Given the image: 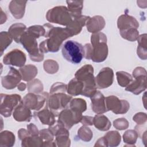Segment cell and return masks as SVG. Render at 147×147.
I'll return each instance as SVG.
<instances>
[{"label": "cell", "instance_id": "obj_21", "mask_svg": "<svg viewBox=\"0 0 147 147\" xmlns=\"http://www.w3.org/2000/svg\"><path fill=\"white\" fill-rule=\"evenodd\" d=\"M84 88V83L83 82L76 79H73L70 81L68 84L67 92L72 95H78L82 94Z\"/></svg>", "mask_w": 147, "mask_h": 147}, {"label": "cell", "instance_id": "obj_8", "mask_svg": "<svg viewBox=\"0 0 147 147\" xmlns=\"http://www.w3.org/2000/svg\"><path fill=\"white\" fill-rule=\"evenodd\" d=\"M82 113L75 111L71 109L63 110L59 114L58 122L67 129H69L72 125L80 122L82 119Z\"/></svg>", "mask_w": 147, "mask_h": 147}, {"label": "cell", "instance_id": "obj_27", "mask_svg": "<svg viewBox=\"0 0 147 147\" xmlns=\"http://www.w3.org/2000/svg\"><path fill=\"white\" fill-rule=\"evenodd\" d=\"M116 75L118 84L122 87L127 86L133 80L131 76L125 72H117Z\"/></svg>", "mask_w": 147, "mask_h": 147}, {"label": "cell", "instance_id": "obj_14", "mask_svg": "<svg viewBox=\"0 0 147 147\" xmlns=\"http://www.w3.org/2000/svg\"><path fill=\"white\" fill-rule=\"evenodd\" d=\"M135 79L127 86L126 90L134 94H139L146 89V74H142L134 76Z\"/></svg>", "mask_w": 147, "mask_h": 147}, {"label": "cell", "instance_id": "obj_3", "mask_svg": "<svg viewBox=\"0 0 147 147\" xmlns=\"http://www.w3.org/2000/svg\"><path fill=\"white\" fill-rule=\"evenodd\" d=\"M61 51L64 58L74 64L80 63L84 56V47L80 43L73 40L66 41Z\"/></svg>", "mask_w": 147, "mask_h": 147}, {"label": "cell", "instance_id": "obj_1", "mask_svg": "<svg viewBox=\"0 0 147 147\" xmlns=\"http://www.w3.org/2000/svg\"><path fill=\"white\" fill-rule=\"evenodd\" d=\"M106 36L101 32L91 36V45L87 44L84 47L86 59H91L94 62L103 61L107 57L108 48L106 44Z\"/></svg>", "mask_w": 147, "mask_h": 147}, {"label": "cell", "instance_id": "obj_19", "mask_svg": "<svg viewBox=\"0 0 147 147\" xmlns=\"http://www.w3.org/2000/svg\"><path fill=\"white\" fill-rule=\"evenodd\" d=\"M87 29L91 33H98L105 26V20L102 17L95 16L90 18L87 22Z\"/></svg>", "mask_w": 147, "mask_h": 147}, {"label": "cell", "instance_id": "obj_10", "mask_svg": "<svg viewBox=\"0 0 147 147\" xmlns=\"http://www.w3.org/2000/svg\"><path fill=\"white\" fill-rule=\"evenodd\" d=\"M26 61L25 53L19 49H14L7 53L3 58V62L6 65L22 67Z\"/></svg>", "mask_w": 147, "mask_h": 147}, {"label": "cell", "instance_id": "obj_31", "mask_svg": "<svg viewBox=\"0 0 147 147\" xmlns=\"http://www.w3.org/2000/svg\"><path fill=\"white\" fill-rule=\"evenodd\" d=\"M1 52L3 51L4 49H5L7 46L12 41V37L10 36L9 33H8L6 32H2L1 33Z\"/></svg>", "mask_w": 147, "mask_h": 147}, {"label": "cell", "instance_id": "obj_32", "mask_svg": "<svg viewBox=\"0 0 147 147\" xmlns=\"http://www.w3.org/2000/svg\"><path fill=\"white\" fill-rule=\"evenodd\" d=\"M27 30L32 33L33 35H34L37 38L41 36L44 35L45 33L44 28L42 26L39 25L30 26L28 29Z\"/></svg>", "mask_w": 147, "mask_h": 147}, {"label": "cell", "instance_id": "obj_5", "mask_svg": "<svg viewBox=\"0 0 147 147\" xmlns=\"http://www.w3.org/2000/svg\"><path fill=\"white\" fill-rule=\"evenodd\" d=\"M37 37L28 30L21 36L20 41L24 48L29 53L32 60L34 61H42L44 56L42 53H39L37 48V42L36 40Z\"/></svg>", "mask_w": 147, "mask_h": 147}, {"label": "cell", "instance_id": "obj_30", "mask_svg": "<svg viewBox=\"0 0 147 147\" xmlns=\"http://www.w3.org/2000/svg\"><path fill=\"white\" fill-rule=\"evenodd\" d=\"M122 37L129 41H134L138 37V31L137 29L132 28L128 30L120 32Z\"/></svg>", "mask_w": 147, "mask_h": 147}, {"label": "cell", "instance_id": "obj_7", "mask_svg": "<svg viewBox=\"0 0 147 147\" xmlns=\"http://www.w3.org/2000/svg\"><path fill=\"white\" fill-rule=\"evenodd\" d=\"M1 114L5 117H10L13 108L21 100V96L17 94H1Z\"/></svg>", "mask_w": 147, "mask_h": 147}, {"label": "cell", "instance_id": "obj_34", "mask_svg": "<svg viewBox=\"0 0 147 147\" xmlns=\"http://www.w3.org/2000/svg\"><path fill=\"white\" fill-rule=\"evenodd\" d=\"M44 68L45 71H47V72H49L50 71V68H52V74L56 72L58 70V65L57 63L55 61H52V65H50V62H49V60L45 61L44 63Z\"/></svg>", "mask_w": 147, "mask_h": 147}, {"label": "cell", "instance_id": "obj_36", "mask_svg": "<svg viewBox=\"0 0 147 147\" xmlns=\"http://www.w3.org/2000/svg\"><path fill=\"white\" fill-rule=\"evenodd\" d=\"M87 119H86L85 117H83L82 119L80 122L83 123V125H93V118L90 117H87Z\"/></svg>", "mask_w": 147, "mask_h": 147}, {"label": "cell", "instance_id": "obj_15", "mask_svg": "<svg viewBox=\"0 0 147 147\" xmlns=\"http://www.w3.org/2000/svg\"><path fill=\"white\" fill-rule=\"evenodd\" d=\"M45 100L44 96L30 93L24 98L22 103L29 109L38 110L43 106Z\"/></svg>", "mask_w": 147, "mask_h": 147}, {"label": "cell", "instance_id": "obj_18", "mask_svg": "<svg viewBox=\"0 0 147 147\" xmlns=\"http://www.w3.org/2000/svg\"><path fill=\"white\" fill-rule=\"evenodd\" d=\"M13 117L17 121H29L31 118V113L29 108L22 102L14 110Z\"/></svg>", "mask_w": 147, "mask_h": 147}, {"label": "cell", "instance_id": "obj_20", "mask_svg": "<svg viewBox=\"0 0 147 147\" xmlns=\"http://www.w3.org/2000/svg\"><path fill=\"white\" fill-rule=\"evenodd\" d=\"M26 1H11L9 5V9L12 15L16 18L20 19L24 16Z\"/></svg>", "mask_w": 147, "mask_h": 147}, {"label": "cell", "instance_id": "obj_25", "mask_svg": "<svg viewBox=\"0 0 147 147\" xmlns=\"http://www.w3.org/2000/svg\"><path fill=\"white\" fill-rule=\"evenodd\" d=\"M38 117H39L40 121L44 125H53L55 122L54 114L47 108L42 110L38 113Z\"/></svg>", "mask_w": 147, "mask_h": 147}, {"label": "cell", "instance_id": "obj_35", "mask_svg": "<svg viewBox=\"0 0 147 147\" xmlns=\"http://www.w3.org/2000/svg\"><path fill=\"white\" fill-rule=\"evenodd\" d=\"M126 121V120L125 118H119V119H117L116 121H115L114 122V126L117 129H119V130L126 129L128 127V125H122V123H123V122H125Z\"/></svg>", "mask_w": 147, "mask_h": 147}, {"label": "cell", "instance_id": "obj_26", "mask_svg": "<svg viewBox=\"0 0 147 147\" xmlns=\"http://www.w3.org/2000/svg\"><path fill=\"white\" fill-rule=\"evenodd\" d=\"M67 3L68 6V9L75 18L81 16V11L83 7V1H67Z\"/></svg>", "mask_w": 147, "mask_h": 147}, {"label": "cell", "instance_id": "obj_13", "mask_svg": "<svg viewBox=\"0 0 147 147\" xmlns=\"http://www.w3.org/2000/svg\"><path fill=\"white\" fill-rule=\"evenodd\" d=\"M22 79V76L16 69L10 67L8 74L2 78V84L7 89H13Z\"/></svg>", "mask_w": 147, "mask_h": 147}, {"label": "cell", "instance_id": "obj_6", "mask_svg": "<svg viewBox=\"0 0 147 147\" xmlns=\"http://www.w3.org/2000/svg\"><path fill=\"white\" fill-rule=\"evenodd\" d=\"M93 72L92 66L87 64L80 68L75 73V78L83 82L84 91H91L96 88Z\"/></svg>", "mask_w": 147, "mask_h": 147}, {"label": "cell", "instance_id": "obj_28", "mask_svg": "<svg viewBox=\"0 0 147 147\" xmlns=\"http://www.w3.org/2000/svg\"><path fill=\"white\" fill-rule=\"evenodd\" d=\"M69 109L71 110L82 113L86 109V104L85 100L82 99H74L69 104Z\"/></svg>", "mask_w": 147, "mask_h": 147}, {"label": "cell", "instance_id": "obj_9", "mask_svg": "<svg viewBox=\"0 0 147 147\" xmlns=\"http://www.w3.org/2000/svg\"><path fill=\"white\" fill-rule=\"evenodd\" d=\"M107 111L111 110L115 114L126 113L129 109V104L123 100H119L115 96H109L105 98Z\"/></svg>", "mask_w": 147, "mask_h": 147}, {"label": "cell", "instance_id": "obj_16", "mask_svg": "<svg viewBox=\"0 0 147 147\" xmlns=\"http://www.w3.org/2000/svg\"><path fill=\"white\" fill-rule=\"evenodd\" d=\"M91 98V108L94 112L96 114H102L107 111L106 106L105 98L100 91H96Z\"/></svg>", "mask_w": 147, "mask_h": 147}, {"label": "cell", "instance_id": "obj_22", "mask_svg": "<svg viewBox=\"0 0 147 147\" xmlns=\"http://www.w3.org/2000/svg\"><path fill=\"white\" fill-rule=\"evenodd\" d=\"M26 26L22 24H13L9 29V33L10 34L12 38L17 42H20V38L22 35L25 32Z\"/></svg>", "mask_w": 147, "mask_h": 147}, {"label": "cell", "instance_id": "obj_2", "mask_svg": "<svg viewBox=\"0 0 147 147\" xmlns=\"http://www.w3.org/2000/svg\"><path fill=\"white\" fill-rule=\"evenodd\" d=\"M71 36H72V33L67 28L63 29L59 27H52L45 35V37H47L49 38L40 43L41 53L57 52L62 42Z\"/></svg>", "mask_w": 147, "mask_h": 147}, {"label": "cell", "instance_id": "obj_17", "mask_svg": "<svg viewBox=\"0 0 147 147\" xmlns=\"http://www.w3.org/2000/svg\"><path fill=\"white\" fill-rule=\"evenodd\" d=\"M118 27L120 32L132 28L137 29L138 27V23L134 17L125 14L119 17L118 20Z\"/></svg>", "mask_w": 147, "mask_h": 147}, {"label": "cell", "instance_id": "obj_24", "mask_svg": "<svg viewBox=\"0 0 147 147\" xmlns=\"http://www.w3.org/2000/svg\"><path fill=\"white\" fill-rule=\"evenodd\" d=\"M22 75V79L25 81H29L32 79L37 74V68L32 65H25L20 69Z\"/></svg>", "mask_w": 147, "mask_h": 147}, {"label": "cell", "instance_id": "obj_33", "mask_svg": "<svg viewBox=\"0 0 147 147\" xmlns=\"http://www.w3.org/2000/svg\"><path fill=\"white\" fill-rule=\"evenodd\" d=\"M90 130V129L89 128L85 126H82L80 128L79 130V135L82 140L85 141H89L91 139V137H92V133L86 134Z\"/></svg>", "mask_w": 147, "mask_h": 147}, {"label": "cell", "instance_id": "obj_12", "mask_svg": "<svg viewBox=\"0 0 147 147\" xmlns=\"http://www.w3.org/2000/svg\"><path fill=\"white\" fill-rule=\"evenodd\" d=\"M71 99V96H68L63 93L56 94L50 96L48 100V106L52 111H57L65 107Z\"/></svg>", "mask_w": 147, "mask_h": 147}, {"label": "cell", "instance_id": "obj_38", "mask_svg": "<svg viewBox=\"0 0 147 147\" xmlns=\"http://www.w3.org/2000/svg\"><path fill=\"white\" fill-rule=\"evenodd\" d=\"M26 88V85L25 84L23 83H21L19 84V86H18V89L21 90V91H22V90H24Z\"/></svg>", "mask_w": 147, "mask_h": 147}, {"label": "cell", "instance_id": "obj_37", "mask_svg": "<svg viewBox=\"0 0 147 147\" xmlns=\"http://www.w3.org/2000/svg\"><path fill=\"white\" fill-rule=\"evenodd\" d=\"M145 115H146V114H144V113H138V114H137L134 117L133 119L137 123H143L142 118H143V117L145 116Z\"/></svg>", "mask_w": 147, "mask_h": 147}, {"label": "cell", "instance_id": "obj_23", "mask_svg": "<svg viewBox=\"0 0 147 147\" xmlns=\"http://www.w3.org/2000/svg\"><path fill=\"white\" fill-rule=\"evenodd\" d=\"M93 123L98 129L102 131L107 130L111 126V122L108 118L100 115H97L93 118Z\"/></svg>", "mask_w": 147, "mask_h": 147}, {"label": "cell", "instance_id": "obj_29", "mask_svg": "<svg viewBox=\"0 0 147 147\" xmlns=\"http://www.w3.org/2000/svg\"><path fill=\"white\" fill-rule=\"evenodd\" d=\"M104 138L106 141V142H111V144H109L110 146H117L121 141V136L118 132L115 131L108 132L106 135H105Z\"/></svg>", "mask_w": 147, "mask_h": 147}, {"label": "cell", "instance_id": "obj_11", "mask_svg": "<svg viewBox=\"0 0 147 147\" xmlns=\"http://www.w3.org/2000/svg\"><path fill=\"white\" fill-rule=\"evenodd\" d=\"M114 74L111 68H103L95 78L97 88H105L111 86L113 82Z\"/></svg>", "mask_w": 147, "mask_h": 147}, {"label": "cell", "instance_id": "obj_4", "mask_svg": "<svg viewBox=\"0 0 147 147\" xmlns=\"http://www.w3.org/2000/svg\"><path fill=\"white\" fill-rule=\"evenodd\" d=\"M47 20L51 22L68 26L75 18L65 6H57L50 9L47 14Z\"/></svg>", "mask_w": 147, "mask_h": 147}]
</instances>
